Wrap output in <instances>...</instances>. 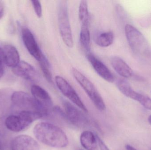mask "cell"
Returning <instances> with one entry per match:
<instances>
[{"label":"cell","mask_w":151,"mask_h":150,"mask_svg":"<svg viewBox=\"0 0 151 150\" xmlns=\"http://www.w3.org/2000/svg\"><path fill=\"white\" fill-rule=\"evenodd\" d=\"M111 62L114 69L121 76L125 78H129L132 76L133 70L120 57L113 56L111 58Z\"/></svg>","instance_id":"15"},{"label":"cell","mask_w":151,"mask_h":150,"mask_svg":"<svg viewBox=\"0 0 151 150\" xmlns=\"http://www.w3.org/2000/svg\"><path fill=\"white\" fill-rule=\"evenodd\" d=\"M119 90L126 97L134 100L137 92L133 90L130 85L125 79H119L116 84Z\"/></svg>","instance_id":"20"},{"label":"cell","mask_w":151,"mask_h":150,"mask_svg":"<svg viewBox=\"0 0 151 150\" xmlns=\"http://www.w3.org/2000/svg\"><path fill=\"white\" fill-rule=\"evenodd\" d=\"M134 100L138 101L145 108L151 111V99L137 92Z\"/></svg>","instance_id":"23"},{"label":"cell","mask_w":151,"mask_h":150,"mask_svg":"<svg viewBox=\"0 0 151 150\" xmlns=\"http://www.w3.org/2000/svg\"><path fill=\"white\" fill-rule=\"evenodd\" d=\"M148 121H149V123L151 125V115L149 116V118H148Z\"/></svg>","instance_id":"31"},{"label":"cell","mask_w":151,"mask_h":150,"mask_svg":"<svg viewBox=\"0 0 151 150\" xmlns=\"http://www.w3.org/2000/svg\"><path fill=\"white\" fill-rule=\"evenodd\" d=\"M44 117L40 113L22 111L18 114L6 116L5 124L9 131L19 132L27 129L35 121Z\"/></svg>","instance_id":"3"},{"label":"cell","mask_w":151,"mask_h":150,"mask_svg":"<svg viewBox=\"0 0 151 150\" xmlns=\"http://www.w3.org/2000/svg\"><path fill=\"white\" fill-rule=\"evenodd\" d=\"M6 116L0 118V137L5 138L8 134V129L6 128L5 124Z\"/></svg>","instance_id":"24"},{"label":"cell","mask_w":151,"mask_h":150,"mask_svg":"<svg viewBox=\"0 0 151 150\" xmlns=\"http://www.w3.org/2000/svg\"><path fill=\"white\" fill-rule=\"evenodd\" d=\"M4 12V6L1 1H0V19L2 18Z\"/></svg>","instance_id":"29"},{"label":"cell","mask_w":151,"mask_h":150,"mask_svg":"<svg viewBox=\"0 0 151 150\" xmlns=\"http://www.w3.org/2000/svg\"><path fill=\"white\" fill-rule=\"evenodd\" d=\"M33 133L40 142L52 148H65L69 143L68 137L63 130L48 122L36 124L34 128Z\"/></svg>","instance_id":"1"},{"label":"cell","mask_w":151,"mask_h":150,"mask_svg":"<svg viewBox=\"0 0 151 150\" xmlns=\"http://www.w3.org/2000/svg\"><path fill=\"white\" fill-rule=\"evenodd\" d=\"M7 143L5 138L0 137V150H7Z\"/></svg>","instance_id":"28"},{"label":"cell","mask_w":151,"mask_h":150,"mask_svg":"<svg viewBox=\"0 0 151 150\" xmlns=\"http://www.w3.org/2000/svg\"><path fill=\"white\" fill-rule=\"evenodd\" d=\"M125 148H126L127 150H137L136 149H135L134 148L133 146H131V145H129V144H127L125 146Z\"/></svg>","instance_id":"30"},{"label":"cell","mask_w":151,"mask_h":150,"mask_svg":"<svg viewBox=\"0 0 151 150\" xmlns=\"http://www.w3.org/2000/svg\"><path fill=\"white\" fill-rule=\"evenodd\" d=\"M96 136L98 144L99 146L100 150H110L109 148L106 145L104 142V141L100 139L99 136L97 135H96Z\"/></svg>","instance_id":"27"},{"label":"cell","mask_w":151,"mask_h":150,"mask_svg":"<svg viewBox=\"0 0 151 150\" xmlns=\"http://www.w3.org/2000/svg\"><path fill=\"white\" fill-rule=\"evenodd\" d=\"M12 108L19 112L30 111L42 114L44 117L47 116L51 111L39 104L34 98L23 91L13 92L12 96Z\"/></svg>","instance_id":"2"},{"label":"cell","mask_w":151,"mask_h":150,"mask_svg":"<svg viewBox=\"0 0 151 150\" xmlns=\"http://www.w3.org/2000/svg\"><path fill=\"white\" fill-rule=\"evenodd\" d=\"M22 38L25 46L31 55L38 62L44 56L33 33L26 27L22 29Z\"/></svg>","instance_id":"9"},{"label":"cell","mask_w":151,"mask_h":150,"mask_svg":"<svg viewBox=\"0 0 151 150\" xmlns=\"http://www.w3.org/2000/svg\"><path fill=\"white\" fill-rule=\"evenodd\" d=\"M90 40L89 21L82 23L80 33V42L83 48L87 52H89L90 48Z\"/></svg>","instance_id":"18"},{"label":"cell","mask_w":151,"mask_h":150,"mask_svg":"<svg viewBox=\"0 0 151 150\" xmlns=\"http://www.w3.org/2000/svg\"><path fill=\"white\" fill-rule=\"evenodd\" d=\"M87 58L94 70L99 76L108 82H113L114 81L113 75L103 63L94 55L90 53L87 55Z\"/></svg>","instance_id":"12"},{"label":"cell","mask_w":151,"mask_h":150,"mask_svg":"<svg viewBox=\"0 0 151 150\" xmlns=\"http://www.w3.org/2000/svg\"><path fill=\"white\" fill-rule=\"evenodd\" d=\"M55 82L58 88L63 95L80 109L84 112H88L87 107L82 101L78 94L66 79L60 76H56Z\"/></svg>","instance_id":"7"},{"label":"cell","mask_w":151,"mask_h":150,"mask_svg":"<svg viewBox=\"0 0 151 150\" xmlns=\"http://www.w3.org/2000/svg\"><path fill=\"white\" fill-rule=\"evenodd\" d=\"M72 72L74 78L87 93L96 108L101 112L104 111L106 109L104 101L91 81L75 68L72 69Z\"/></svg>","instance_id":"4"},{"label":"cell","mask_w":151,"mask_h":150,"mask_svg":"<svg viewBox=\"0 0 151 150\" xmlns=\"http://www.w3.org/2000/svg\"><path fill=\"white\" fill-rule=\"evenodd\" d=\"M39 62L42 71L45 78L48 82L52 83L53 82V79H52V74L50 70L49 63L48 62V61L47 60L45 55L43 56Z\"/></svg>","instance_id":"22"},{"label":"cell","mask_w":151,"mask_h":150,"mask_svg":"<svg viewBox=\"0 0 151 150\" xmlns=\"http://www.w3.org/2000/svg\"><path fill=\"white\" fill-rule=\"evenodd\" d=\"M32 96L43 107L51 111L53 110V103L51 97L47 92L38 85L31 87Z\"/></svg>","instance_id":"13"},{"label":"cell","mask_w":151,"mask_h":150,"mask_svg":"<svg viewBox=\"0 0 151 150\" xmlns=\"http://www.w3.org/2000/svg\"><path fill=\"white\" fill-rule=\"evenodd\" d=\"M79 18L81 23L89 21L87 1L82 0L80 2L79 8Z\"/></svg>","instance_id":"21"},{"label":"cell","mask_w":151,"mask_h":150,"mask_svg":"<svg viewBox=\"0 0 151 150\" xmlns=\"http://www.w3.org/2000/svg\"></svg>","instance_id":"32"},{"label":"cell","mask_w":151,"mask_h":150,"mask_svg":"<svg viewBox=\"0 0 151 150\" xmlns=\"http://www.w3.org/2000/svg\"><path fill=\"white\" fill-rule=\"evenodd\" d=\"M58 23L60 35L64 43L68 47L72 48L74 45L71 28L68 15L66 1H61L58 11Z\"/></svg>","instance_id":"5"},{"label":"cell","mask_w":151,"mask_h":150,"mask_svg":"<svg viewBox=\"0 0 151 150\" xmlns=\"http://www.w3.org/2000/svg\"><path fill=\"white\" fill-rule=\"evenodd\" d=\"M14 92L9 88L0 90V118L6 116L12 108V96Z\"/></svg>","instance_id":"16"},{"label":"cell","mask_w":151,"mask_h":150,"mask_svg":"<svg viewBox=\"0 0 151 150\" xmlns=\"http://www.w3.org/2000/svg\"><path fill=\"white\" fill-rule=\"evenodd\" d=\"M34 9L35 11V14L37 16L40 18L42 16V8L41 4L40 2L39 1H31Z\"/></svg>","instance_id":"25"},{"label":"cell","mask_w":151,"mask_h":150,"mask_svg":"<svg viewBox=\"0 0 151 150\" xmlns=\"http://www.w3.org/2000/svg\"><path fill=\"white\" fill-rule=\"evenodd\" d=\"M65 119L72 124L81 127L87 126L88 123V119L77 107L67 101L63 102Z\"/></svg>","instance_id":"8"},{"label":"cell","mask_w":151,"mask_h":150,"mask_svg":"<svg viewBox=\"0 0 151 150\" xmlns=\"http://www.w3.org/2000/svg\"><path fill=\"white\" fill-rule=\"evenodd\" d=\"M4 58L2 49L0 47V78L3 75L4 72Z\"/></svg>","instance_id":"26"},{"label":"cell","mask_w":151,"mask_h":150,"mask_svg":"<svg viewBox=\"0 0 151 150\" xmlns=\"http://www.w3.org/2000/svg\"><path fill=\"white\" fill-rule=\"evenodd\" d=\"M12 71L17 76L30 82H37L40 78V75L35 68L24 61H20L15 68H12Z\"/></svg>","instance_id":"10"},{"label":"cell","mask_w":151,"mask_h":150,"mask_svg":"<svg viewBox=\"0 0 151 150\" xmlns=\"http://www.w3.org/2000/svg\"><path fill=\"white\" fill-rule=\"evenodd\" d=\"M125 30L128 42L134 53L140 55L146 54L149 50V45L143 35L130 24L126 26Z\"/></svg>","instance_id":"6"},{"label":"cell","mask_w":151,"mask_h":150,"mask_svg":"<svg viewBox=\"0 0 151 150\" xmlns=\"http://www.w3.org/2000/svg\"><path fill=\"white\" fill-rule=\"evenodd\" d=\"M114 40V34L112 31H106L99 34L96 38L97 45L102 47H107L112 45Z\"/></svg>","instance_id":"19"},{"label":"cell","mask_w":151,"mask_h":150,"mask_svg":"<svg viewBox=\"0 0 151 150\" xmlns=\"http://www.w3.org/2000/svg\"><path fill=\"white\" fill-rule=\"evenodd\" d=\"M11 150H40L39 144L30 136L22 135L17 136L11 143Z\"/></svg>","instance_id":"11"},{"label":"cell","mask_w":151,"mask_h":150,"mask_svg":"<svg viewBox=\"0 0 151 150\" xmlns=\"http://www.w3.org/2000/svg\"><path fill=\"white\" fill-rule=\"evenodd\" d=\"M2 50L6 65L12 68H15L20 61L19 54L17 48L12 45H8L4 46Z\"/></svg>","instance_id":"14"},{"label":"cell","mask_w":151,"mask_h":150,"mask_svg":"<svg viewBox=\"0 0 151 150\" xmlns=\"http://www.w3.org/2000/svg\"><path fill=\"white\" fill-rule=\"evenodd\" d=\"M80 142L82 146L86 150H97L96 136L91 131H83L80 136Z\"/></svg>","instance_id":"17"}]
</instances>
